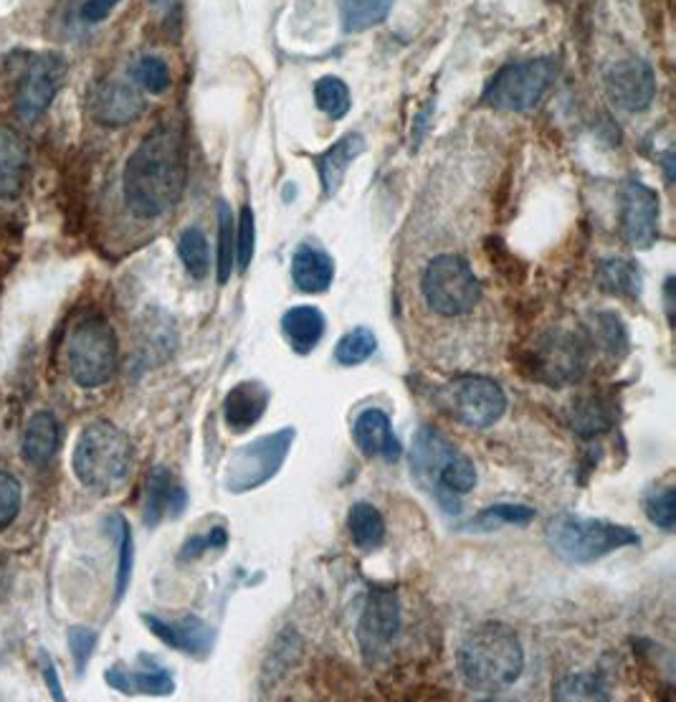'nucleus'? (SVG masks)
<instances>
[{"label":"nucleus","instance_id":"obj_1","mask_svg":"<svg viewBox=\"0 0 676 702\" xmlns=\"http://www.w3.org/2000/svg\"><path fill=\"white\" fill-rule=\"evenodd\" d=\"M185 181H188V160L181 132L157 128L127 160L124 201L137 218H160L183 199Z\"/></svg>","mask_w":676,"mask_h":702},{"label":"nucleus","instance_id":"obj_2","mask_svg":"<svg viewBox=\"0 0 676 702\" xmlns=\"http://www.w3.org/2000/svg\"><path fill=\"white\" fill-rule=\"evenodd\" d=\"M459 672L471 690L502 692L520 680L524 650L520 637L500 621L477 627L459 647Z\"/></svg>","mask_w":676,"mask_h":702},{"label":"nucleus","instance_id":"obj_3","mask_svg":"<svg viewBox=\"0 0 676 702\" xmlns=\"http://www.w3.org/2000/svg\"><path fill=\"white\" fill-rule=\"evenodd\" d=\"M642 538L628 526L611 520L581 518L573 512H560L547 522V546L560 561L571 566H588L601 561L621 548L638 546Z\"/></svg>","mask_w":676,"mask_h":702},{"label":"nucleus","instance_id":"obj_4","mask_svg":"<svg viewBox=\"0 0 676 702\" xmlns=\"http://www.w3.org/2000/svg\"><path fill=\"white\" fill-rule=\"evenodd\" d=\"M132 441L110 421H94L79 434L74 449V475L94 492H112L130 477Z\"/></svg>","mask_w":676,"mask_h":702},{"label":"nucleus","instance_id":"obj_5","mask_svg":"<svg viewBox=\"0 0 676 702\" xmlns=\"http://www.w3.org/2000/svg\"><path fill=\"white\" fill-rule=\"evenodd\" d=\"M66 358L76 386L100 388L110 384L120 360V345L112 325L100 315L84 317L69 335Z\"/></svg>","mask_w":676,"mask_h":702},{"label":"nucleus","instance_id":"obj_6","mask_svg":"<svg viewBox=\"0 0 676 702\" xmlns=\"http://www.w3.org/2000/svg\"><path fill=\"white\" fill-rule=\"evenodd\" d=\"M557 79L555 59L514 61L502 67L486 84L482 102L500 112H530L542 102Z\"/></svg>","mask_w":676,"mask_h":702},{"label":"nucleus","instance_id":"obj_7","mask_svg":"<svg viewBox=\"0 0 676 702\" xmlns=\"http://www.w3.org/2000/svg\"><path fill=\"white\" fill-rule=\"evenodd\" d=\"M423 297L441 317H461L482 299V282L459 254H441L429 262L421 279Z\"/></svg>","mask_w":676,"mask_h":702},{"label":"nucleus","instance_id":"obj_8","mask_svg":"<svg viewBox=\"0 0 676 702\" xmlns=\"http://www.w3.org/2000/svg\"><path fill=\"white\" fill-rule=\"evenodd\" d=\"M297 439V431L291 426L266 434V437L254 439L252 444H244L242 449L234 451L224 472V487L231 495H244L252 490H259L262 485L272 482L279 475V469L287 461L291 444Z\"/></svg>","mask_w":676,"mask_h":702},{"label":"nucleus","instance_id":"obj_9","mask_svg":"<svg viewBox=\"0 0 676 702\" xmlns=\"http://www.w3.org/2000/svg\"><path fill=\"white\" fill-rule=\"evenodd\" d=\"M443 408L469 429H489L506 411L502 386L484 376H461L443 388Z\"/></svg>","mask_w":676,"mask_h":702},{"label":"nucleus","instance_id":"obj_10","mask_svg":"<svg viewBox=\"0 0 676 702\" xmlns=\"http://www.w3.org/2000/svg\"><path fill=\"white\" fill-rule=\"evenodd\" d=\"M588 345L581 333L553 330L540 337L537 348H532V376L547 386L575 384L585 370V350Z\"/></svg>","mask_w":676,"mask_h":702},{"label":"nucleus","instance_id":"obj_11","mask_svg":"<svg viewBox=\"0 0 676 702\" xmlns=\"http://www.w3.org/2000/svg\"><path fill=\"white\" fill-rule=\"evenodd\" d=\"M659 193L642 181H628L621 191V236L634 248H652L659 238Z\"/></svg>","mask_w":676,"mask_h":702},{"label":"nucleus","instance_id":"obj_12","mask_svg":"<svg viewBox=\"0 0 676 702\" xmlns=\"http://www.w3.org/2000/svg\"><path fill=\"white\" fill-rule=\"evenodd\" d=\"M61 82H64V59L59 53H41L31 61L25 71L21 89H18V114L25 122H33L59 94Z\"/></svg>","mask_w":676,"mask_h":702},{"label":"nucleus","instance_id":"obj_13","mask_svg":"<svg viewBox=\"0 0 676 702\" xmlns=\"http://www.w3.org/2000/svg\"><path fill=\"white\" fill-rule=\"evenodd\" d=\"M400 632V603L396 591L372 589L360 617L358 639L368 657L386 654Z\"/></svg>","mask_w":676,"mask_h":702},{"label":"nucleus","instance_id":"obj_14","mask_svg":"<svg viewBox=\"0 0 676 702\" xmlns=\"http://www.w3.org/2000/svg\"><path fill=\"white\" fill-rule=\"evenodd\" d=\"M606 92L611 102L626 112H644L656 96V77L652 64L626 59L606 71Z\"/></svg>","mask_w":676,"mask_h":702},{"label":"nucleus","instance_id":"obj_15","mask_svg":"<svg viewBox=\"0 0 676 702\" xmlns=\"http://www.w3.org/2000/svg\"><path fill=\"white\" fill-rule=\"evenodd\" d=\"M142 624H145L150 632H153V637H157L165 647L195 657V660H208L213 647H216V629L198 617L167 621L155 614H142Z\"/></svg>","mask_w":676,"mask_h":702},{"label":"nucleus","instance_id":"obj_16","mask_svg":"<svg viewBox=\"0 0 676 702\" xmlns=\"http://www.w3.org/2000/svg\"><path fill=\"white\" fill-rule=\"evenodd\" d=\"M145 102L135 87L127 82H104L96 84L94 92L89 94V112H92L94 122L104 124V128H124V124L135 122Z\"/></svg>","mask_w":676,"mask_h":702},{"label":"nucleus","instance_id":"obj_17","mask_svg":"<svg viewBox=\"0 0 676 702\" xmlns=\"http://www.w3.org/2000/svg\"><path fill=\"white\" fill-rule=\"evenodd\" d=\"M188 508V492L177 482L167 467H153L145 482V505H142V520L147 528L160 526L163 520H177Z\"/></svg>","mask_w":676,"mask_h":702},{"label":"nucleus","instance_id":"obj_18","mask_svg":"<svg viewBox=\"0 0 676 702\" xmlns=\"http://www.w3.org/2000/svg\"><path fill=\"white\" fill-rule=\"evenodd\" d=\"M140 670H124V668H110L104 672L106 685L112 690L122 692V695H153L165 698L175 692L173 674L153 660V657L142 654L140 657Z\"/></svg>","mask_w":676,"mask_h":702},{"label":"nucleus","instance_id":"obj_19","mask_svg":"<svg viewBox=\"0 0 676 702\" xmlns=\"http://www.w3.org/2000/svg\"><path fill=\"white\" fill-rule=\"evenodd\" d=\"M352 437L365 457H378L386 461H398L403 457V444L393 434L388 414L380 408H368L352 424Z\"/></svg>","mask_w":676,"mask_h":702},{"label":"nucleus","instance_id":"obj_20","mask_svg":"<svg viewBox=\"0 0 676 702\" xmlns=\"http://www.w3.org/2000/svg\"><path fill=\"white\" fill-rule=\"evenodd\" d=\"M272 401L269 388L259 380H242L224 398V421L234 434H244L259 424Z\"/></svg>","mask_w":676,"mask_h":702},{"label":"nucleus","instance_id":"obj_21","mask_svg":"<svg viewBox=\"0 0 676 702\" xmlns=\"http://www.w3.org/2000/svg\"><path fill=\"white\" fill-rule=\"evenodd\" d=\"M362 153H365V138L360 135V132H347V135L332 142V145L327 147L322 155L315 157L319 181H322V191H325L327 199L337 195L347 171H350V165Z\"/></svg>","mask_w":676,"mask_h":702},{"label":"nucleus","instance_id":"obj_22","mask_svg":"<svg viewBox=\"0 0 676 702\" xmlns=\"http://www.w3.org/2000/svg\"><path fill=\"white\" fill-rule=\"evenodd\" d=\"M29 150L16 132L0 128V199L13 201L29 183Z\"/></svg>","mask_w":676,"mask_h":702},{"label":"nucleus","instance_id":"obj_23","mask_svg":"<svg viewBox=\"0 0 676 702\" xmlns=\"http://www.w3.org/2000/svg\"><path fill=\"white\" fill-rule=\"evenodd\" d=\"M291 279L307 295H322L335 279L332 256L319 246L301 244L291 256Z\"/></svg>","mask_w":676,"mask_h":702},{"label":"nucleus","instance_id":"obj_24","mask_svg":"<svg viewBox=\"0 0 676 702\" xmlns=\"http://www.w3.org/2000/svg\"><path fill=\"white\" fill-rule=\"evenodd\" d=\"M325 327H327L325 315L313 305L291 307L281 315L284 340H287L289 348L299 355H309L317 348L325 335Z\"/></svg>","mask_w":676,"mask_h":702},{"label":"nucleus","instance_id":"obj_25","mask_svg":"<svg viewBox=\"0 0 676 702\" xmlns=\"http://www.w3.org/2000/svg\"><path fill=\"white\" fill-rule=\"evenodd\" d=\"M61 444V429L57 416L51 411L33 414L23 431V457L35 467L49 465L57 457Z\"/></svg>","mask_w":676,"mask_h":702},{"label":"nucleus","instance_id":"obj_26","mask_svg":"<svg viewBox=\"0 0 676 702\" xmlns=\"http://www.w3.org/2000/svg\"><path fill=\"white\" fill-rule=\"evenodd\" d=\"M595 279H598L603 292L616 297L638 299L644 292V274L638 269V264L631 260H618V256L598 262Z\"/></svg>","mask_w":676,"mask_h":702},{"label":"nucleus","instance_id":"obj_27","mask_svg":"<svg viewBox=\"0 0 676 702\" xmlns=\"http://www.w3.org/2000/svg\"><path fill=\"white\" fill-rule=\"evenodd\" d=\"M347 530H350L352 543L365 553H372L382 543H386V520H382L380 510L370 502H358L350 508L347 515Z\"/></svg>","mask_w":676,"mask_h":702},{"label":"nucleus","instance_id":"obj_28","mask_svg":"<svg viewBox=\"0 0 676 702\" xmlns=\"http://www.w3.org/2000/svg\"><path fill=\"white\" fill-rule=\"evenodd\" d=\"M106 528H110V532L114 536V543H117V579H114V597H117V601H122L132 581V566H135V538H132L130 522L124 520L122 515H112V518L106 520Z\"/></svg>","mask_w":676,"mask_h":702},{"label":"nucleus","instance_id":"obj_29","mask_svg":"<svg viewBox=\"0 0 676 702\" xmlns=\"http://www.w3.org/2000/svg\"><path fill=\"white\" fill-rule=\"evenodd\" d=\"M396 0H340L342 29L347 33H362L386 21Z\"/></svg>","mask_w":676,"mask_h":702},{"label":"nucleus","instance_id":"obj_30","mask_svg":"<svg viewBox=\"0 0 676 702\" xmlns=\"http://www.w3.org/2000/svg\"><path fill=\"white\" fill-rule=\"evenodd\" d=\"M532 520H535V510L528 508V505L502 502V505H492V508L479 512L467 528L479 530V532H489V530H496L502 526L524 528V526H530Z\"/></svg>","mask_w":676,"mask_h":702},{"label":"nucleus","instance_id":"obj_31","mask_svg":"<svg viewBox=\"0 0 676 702\" xmlns=\"http://www.w3.org/2000/svg\"><path fill=\"white\" fill-rule=\"evenodd\" d=\"M177 254L185 264V269L193 279H206L211 272V256H208V238L201 228H185L181 242H177Z\"/></svg>","mask_w":676,"mask_h":702},{"label":"nucleus","instance_id":"obj_32","mask_svg":"<svg viewBox=\"0 0 676 702\" xmlns=\"http://www.w3.org/2000/svg\"><path fill=\"white\" fill-rule=\"evenodd\" d=\"M378 350V337L370 327H355V330L347 333L335 348V360L345 368L360 366L368 358H372Z\"/></svg>","mask_w":676,"mask_h":702},{"label":"nucleus","instance_id":"obj_33","mask_svg":"<svg viewBox=\"0 0 676 702\" xmlns=\"http://www.w3.org/2000/svg\"><path fill=\"white\" fill-rule=\"evenodd\" d=\"M611 421L613 419L606 404L598 401V398H581V401L571 408V426L581 437H595V434L608 431Z\"/></svg>","mask_w":676,"mask_h":702},{"label":"nucleus","instance_id":"obj_34","mask_svg":"<svg viewBox=\"0 0 676 702\" xmlns=\"http://www.w3.org/2000/svg\"><path fill=\"white\" fill-rule=\"evenodd\" d=\"M236 262V221L228 203H218V282L231 279Z\"/></svg>","mask_w":676,"mask_h":702},{"label":"nucleus","instance_id":"obj_35","mask_svg":"<svg viewBox=\"0 0 676 702\" xmlns=\"http://www.w3.org/2000/svg\"><path fill=\"white\" fill-rule=\"evenodd\" d=\"M315 100L330 120H342L350 112V89L340 77H322L315 84Z\"/></svg>","mask_w":676,"mask_h":702},{"label":"nucleus","instance_id":"obj_36","mask_svg":"<svg viewBox=\"0 0 676 702\" xmlns=\"http://www.w3.org/2000/svg\"><path fill=\"white\" fill-rule=\"evenodd\" d=\"M555 698L557 700H606V688L603 682L595 678V674L581 672L571 674V678L560 680L555 685Z\"/></svg>","mask_w":676,"mask_h":702},{"label":"nucleus","instance_id":"obj_37","mask_svg":"<svg viewBox=\"0 0 676 702\" xmlns=\"http://www.w3.org/2000/svg\"><path fill=\"white\" fill-rule=\"evenodd\" d=\"M646 515L656 528L672 532L676 526V500H674V487H662L646 497Z\"/></svg>","mask_w":676,"mask_h":702},{"label":"nucleus","instance_id":"obj_38","mask_svg":"<svg viewBox=\"0 0 676 702\" xmlns=\"http://www.w3.org/2000/svg\"><path fill=\"white\" fill-rule=\"evenodd\" d=\"M23 505V485L11 472L0 469V530L13 526Z\"/></svg>","mask_w":676,"mask_h":702},{"label":"nucleus","instance_id":"obj_39","mask_svg":"<svg viewBox=\"0 0 676 702\" xmlns=\"http://www.w3.org/2000/svg\"><path fill=\"white\" fill-rule=\"evenodd\" d=\"M595 333H598V340L603 348L613 355H626L628 353V333L621 317L613 313H603L595 317Z\"/></svg>","mask_w":676,"mask_h":702},{"label":"nucleus","instance_id":"obj_40","mask_svg":"<svg viewBox=\"0 0 676 702\" xmlns=\"http://www.w3.org/2000/svg\"><path fill=\"white\" fill-rule=\"evenodd\" d=\"M254 246H256L254 211L244 206L242 216H238V226H236V262H238V269L242 272H248V266H252Z\"/></svg>","mask_w":676,"mask_h":702},{"label":"nucleus","instance_id":"obj_41","mask_svg":"<svg viewBox=\"0 0 676 702\" xmlns=\"http://www.w3.org/2000/svg\"><path fill=\"white\" fill-rule=\"evenodd\" d=\"M137 82L147 89L150 94H163L167 87H171V69L163 59L157 57H145L135 69Z\"/></svg>","mask_w":676,"mask_h":702},{"label":"nucleus","instance_id":"obj_42","mask_svg":"<svg viewBox=\"0 0 676 702\" xmlns=\"http://www.w3.org/2000/svg\"><path fill=\"white\" fill-rule=\"evenodd\" d=\"M96 632L94 629H86V627H74L69 629V650H71V657H74V668H76V674H84L89 660H92L94 654V647H96Z\"/></svg>","mask_w":676,"mask_h":702},{"label":"nucleus","instance_id":"obj_43","mask_svg":"<svg viewBox=\"0 0 676 702\" xmlns=\"http://www.w3.org/2000/svg\"><path fill=\"white\" fill-rule=\"evenodd\" d=\"M226 543H228L226 528L224 526L211 528L208 532H203V536H193L185 540V546L181 550V561H195V558H201L206 550L226 548Z\"/></svg>","mask_w":676,"mask_h":702},{"label":"nucleus","instance_id":"obj_44","mask_svg":"<svg viewBox=\"0 0 676 702\" xmlns=\"http://www.w3.org/2000/svg\"><path fill=\"white\" fill-rule=\"evenodd\" d=\"M41 672H43V680H47V685H49L51 698L57 702H64V688H61V682H59L57 664H53L49 652H43V650H41Z\"/></svg>","mask_w":676,"mask_h":702},{"label":"nucleus","instance_id":"obj_45","mask_svg":"<svg viewBox=\"0 0 676 702\" xmlns=\"http://www.w3.org/2000/svg\"><path fill=\"white\" fill-rule=\"evenodd\" d=\"M120 0H86L84 8H82V16L86 18L89 23H96V21H102V18L110 16L112 8Z\"/></svg>","mask_w":676,"mask_h":702}]
</instances>
